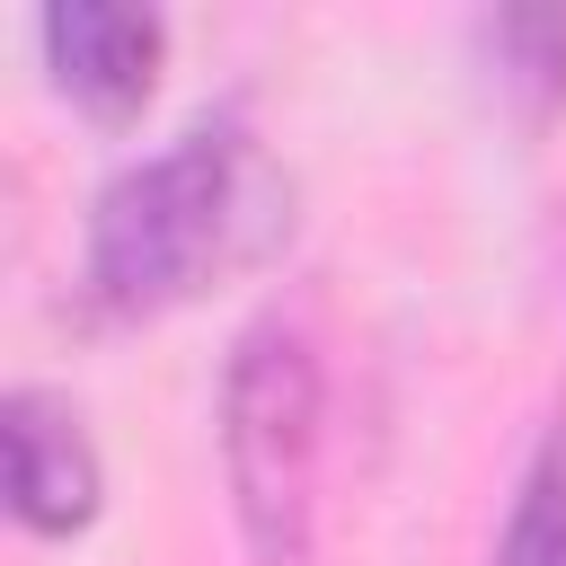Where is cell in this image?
<instances>
[{
	"label": "cell",
	"instance_id": "cell-2",
	"mask_svg": "<svg viewBox=\"0 0 566 566\" xmlns=\"http://www.w3.org/2000/svg\"><path fill=\"white\" fill-rule=\"evenodd\" d=\"M239 203V115H195L168 150L133 159L88 212V301L142 318L177 301L230 230Z\"/></svg>",
	"mask_w": 566,
	"mask_h": 566
},
{
	"label": "cell",
	"instance_id": "cell-5",
	"mask_svg": "<svg viewBox=\"0 0 566 566\" xmlns=\"http://www.w3.org/2000/svg\"><path fill=\"white\" fill-rule=\"evenodd\" d=\"M495 566H566V424L539 433V451L522 469V495L504 513Z\"/></svg>",
	"mask_w": 566,
	"mask_h": 566
},
{
	"label": "cell",
	"instance_id": "cell-3",
	"mask_svg": "<svg viewBox=\"0 0 566 566\" xmlns=\"http://www.w3.org/2000/svg\"><path fill=\"white\" fill-rule=\"evenodd\" d=\"M0 433H9V504H18V522L27 531H80L97 513V451H88L71 398L9 389Z\"/></svg>",
	"mask_w": 566,
	"mask_h": 566
},
{
	"label": "cell",
	"instance_id": "cell-1",
	"mask_svg": "<svg viewBox=\"0 0 566 566\" xmlns=\"http://www.w3.org/2000/svg\"><path fill=\"white\" fill-rule=\"evenodd\" d=\"M318 416L327 371L301 310H256L221 363V478L256 566H301L318 522Z\"/></svg>",
	"mask_w": 566,
	"mask_h": 566
},
{
	"label": "cell",
	"instance_id": "cell-6",
	"mask_svg": "<svg viewBox=\"0 0 566 566\" xmlns=\"http://www.w3.org/2000/svg\"><path fill=\"white\" fill-rule=\"evenodd\" d=\"M478 35L495 53V80L522 106H557L566 97V9H495Z\"/></svg>",
	"mask_w": 566,
	"mask_h": 566
},
{
	"label": "cell",
	"instance_id": "cell-4",
	"mask_svg": "<svg viewBox=\"0 0 566 566\" xmlns=\"http://www.w3.org/2000/svg\"><path fill=\"white\" fill-rule=\"evenodd\" d=\"M44 53L71 80V97H88L97 115H124V106H142V88L159 71V18L133 0H53Z\"/></svg>",
	"mask_w": 566,
	"mask_h": 566
}]
</instances>
